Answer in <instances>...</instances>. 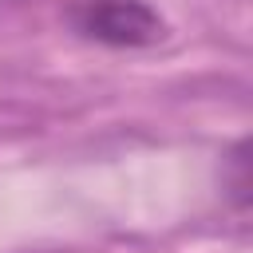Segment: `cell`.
I'll use <instances>...</instances> for the list:
<instances>
[{
  "mask_svg": "<svg viewBox=\"0 0 253 253\" xmlns=\"http://www.w3.org/2000/svg\"><path fill=\"white\" fill-rule=\"evenodd\" d=\"M67 24L107 47H150L166 36V20L150 0H71Z\"/></svg>",
  "mask_w": 253,
  "mask_h": 253,
  "instance_id": "cell-1",
  "label": "cell"
},
{
  "mask_svg": "<svg viewBox=\"0 0 253 253\" xmlns=\"http://www.w3.org/2000/svg\"><path fill=\"white\" fill-rule=\"evenodd\" d=\"M229 194H233V206L237 210H245L249 206V142L241 138L237 146H233V154H229Z\"/></svg>",
  "mask_w": 253,
  "mask_h": 253,
  "instance_id": "cell-2",
  "label": "cell"
}]
</instances>
